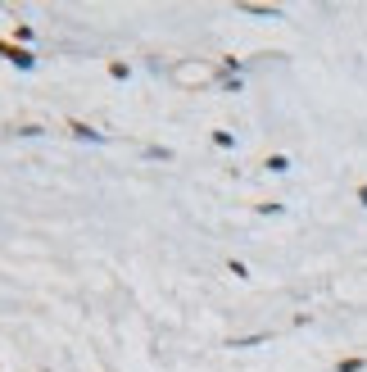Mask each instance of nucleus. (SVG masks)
Wrapping results in <instances>:
<instances>
[{
	"instance_id": "nucleus-3",
	"label": "nucleus",
	"mask_w": 367,
	"mask_h": 372,
	"mask_svg": "<svg viewBox=\"0 0 367 372\" xmlns=\"http://www.w3.org/2000/svg\"><path fill=\"white\" fill-rule=\"evenodd\" d=\"M245 14H259V19H277V10H268V5H245Z\"/></svg>"
},
{
	"instance_id": "nucleus-2",
	"label": "nucleus",
	"mask_w": 367,
	"mask_h": 372,
	"mask_svg": "<svg viewBox=\"0 0 367 372\" xmlns=\"http://www.w3.org/2000/svg\"><path fill=\"white\" fill-rule=\"evenodd\" d=\"M367 368V359H340L335 363V372H363Z\"/></svg>"
},
{
	"instance_id": "nucleus-5",
	"label": "nucleus",
	"mask_w": 367,
	"mask_h": 372,
	"mask_svg": "<svg viewBox=\"0 0 367 372\" xmlns=\"http://www.w3.org/2000/svg\"><path fill=\"white\" fill-rule=\"evenodd\" d=\"M358 200H363V205H367V186H358Z\"/></svg>"
},
{
	"instance_id": "nucleus-1",
	"label": "nucleus",
	"mask_w": 367,
	"mask_h": 372,
	"mask_svg": "<svg viewBox=\"0 0 367 372\" xmlns=\"http://www.w3.org/2000/svg\"><path fill=\"white\" fill-rule=\"evenodd\" d=\"M0 55H10V64H19V68H32L36 64L28 50H14V45H5V41H0Z\"/></svg>"
},
{
	"instance_id": "nucleus-4",
	"label": "nucleus",
	"mask_w": 367,
	"mask_h": 372,
	"mask_svg": "<svg viewBox=\"0 0 367 372\" xmlns=\"http://www.w3.org/2000/svg\"><path fill=\"white\" fill-rule=\"evenodd\" d=\"M68 127H73V136H91V141L100 136V132H91V127H87V123H68Z\"/></svg>"
}]
</instances>
